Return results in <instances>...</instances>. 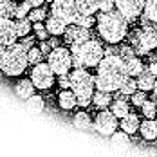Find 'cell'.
<instances>
[{"instance_id":"obj_45","label":"cell","mask_w":157,"mask_h":157,"mask_svg":"<svg viewBox=\"0 0 157 157\" xmlns=\"http://www.w3.org/2000/svg\"><path fill=\"white\" fill-rule=\"evenodd\" d=\"M25 2H27V4H31L33 7H38V6H42V2H44V0H25Z\"/></svg>"},{"instance_id":"obj_13","label":"cell","mask_w":157,"mask_h":157,"mask_svg":"<svg viewBox=\"0 0 157 157\" xmlns=\"http://www.w3.org/2000/svg\"><path fill=\"white\" fill-rule=\"evenodd\" d=\"M90 29L79 25V24H69L67 25V31H65V40L72 45V44H81V42H87L90 40Z\"/></svg>"},{"instance_id":"obj_44","label":"cell","mask_w":157,"mask_h":157,"mask_svg":"<svg viewBox=\"0 0 157 157\" xmlns=\"http://www.w3.org/2000/svg\"><path fill=\"white\" fill-rule=\"evenodd\" d=\"M47 40H49V44H51V47L52 49L60 47V40H58V36H52V38H47Z\"/></svg>"},{"instance_id":"obj_40","label":"cell","mask_w":157,"mask_h":157,"mask_svg":"<svg viewBox=\"0 0 157 157\" xmlns=\"http://www.w3.org/2000/svg\"><path fill=\"white\" fill-rule=\"evenodd\" d=\"M18 44L25 49V51H29L31 47H34V38L29 36V34H27V36H22V40H18Z\"/></svg>"},{"instance_id":"obj_47","label":"cell","mask_w":157,"mask_h":157,"mask_svg":"<svg viewBox=\"0 0 157 157\" xmlns=\"http://www.w3.org/2000/svg\"><path fill=\"white\" fill-rule=\"evenodd\" d=\"M47 2H51V4H52V2H54V0H47Z\"/></svg>"},{"instance_id":"obj_33","label":"cell","mask_w":157,"mask_h":157,"mask_svg":"<svg viewBox=\"0 0 157 157\" xmlns=\"http://www.w3.org/2000/svg\"><path fill=\"white\" fill-rule=\"evenodd\" d=\"M25 101H27V107H29V109H33V110H38V112H40V110L44 109V107H45L44 99H42L40 96H34V94H33L31 98H27Z\"/></svg>"},{"instance_id":"obj_32","label":"cell","mask_w":157,"mask_h":157,"mask_svg":"<svg viewBox=\"0 0 157 157\" xmlns=\"http://www.w3.org/2000/svg\"><path fill=\"white\" fill-rule=\"evenodd\" d=\"M45 16H47V9H44V7H40V6H38V7L31 9V13H29V16H27V18H29L33 24H34V22H42Z\"/></svg>"},{"instance_id":"obj_8","label":"cell","mask_w":157,"mask_h":157,"mask_svg":"<svg viewBox=\"0 0 157 157\" xmlns=\"http://www.w3.org/2000/svg\"><path fill=\"white\" fill-rule=\"evenodd\" d=\"M51 15L67 24H76L79 18L76 0H54L51 4Z\"/></svg>"},{"instance_id":"obj_38","label":"cell","mask_w":157,"mask_h":157,"mask_svg":"<svg viewBox=\"0 0 157 157\" xmlns=\"http://www.w3.org/2000/svg\"><path fill=\"white\" fill-rule=\"evenodd\" d=\"M128 136H130V134H126L125 130H123L121 134L114 132V134H112V141L116 143V144H128Z\"/></svg>"},{"instance_id":"obj_3","label":"cell","mask_w":157,"mask_h":157,"mask_svg":"<svg viewBox=\"0 0 157 157\" xmlns=\"http://www.w3.org/2000/svg\"><path fill=\"white\" fill-rule=\"evenodd\" d=\"M29 65L27 51L18 42L9 47L0 49V71L7 76H20Z\"/></svg>"},{"instance_id":"obj_43","label":"cell","mask_w":157,"mask_h":157,"mask_svg":"<svg viewBox=\"0 0 157 157\" xmlns=\"http://www.w3.org/2000/svg\"><path fill=\"white\" fill-rule=\"evenodd\" d=\"M148 69H150V71H152V72H154V74L157 76V58H155V56H152V60H150V65H148Z\"/></svg>"},{"instance_id":"obj_1","label":"cell","mask_w":157,"mask_h":157,"mask_svg":"<svg viewBox=\"0 0 157 157\" xmlns=\"http://www.w3.org/2000/svg\"><path fill=\"white\" fill-rule=\"evenodd\" d=\"M126 78L125 62L117 54H107L98 63V74H96V87L99 90L116 92L119 90L123 79Z\"/></svg>"},{"instance_id":"obj_24","label":"cell","mask_w":157,"mask_h":157,"mask_svg":"<svg viewBox=\"0 0 157 157\" xmlns=\"http://www.w3.org/2000/svg\"><path fill=\"white\" fill-rule=\"evenodd\" d=\"M72 123H74V126L79 128V130H89L90 126H94L92 119H90V116H89L87 112H78V114L74 116Z\"/></svg>"},{"instance_id":"obj_9","label":"cell","mask_w":157,"mask_h":157,"mask_svg":"<svg viewBox=\"0 0 157 157\" xmlns=\"http://www.w3.org/2000/svg\"><path fill=\"white\" fill-rule=\"evenodd\" d=\"M31 79L36 89L45 90L49 87H52V83H54V71L51 69L49 63L40 62V63H36V65H33Z\"/></svg>"},{"instance_id":"obj_26","label":"cell","mask_w":157,"mask_h":157,"mask_svg":"<svg viewBox=\"0 0 157 157\" xmlns=\"http://www.w3.org/2000/svg\"><path fill=\"white\" fill-rule=\"evenodd\" d=\"M143 15H144V18H146L148 22L157 24V0H146V2H144Z\"/></svg>"},{"instance_id":"obj_29","label":"cell","mask_w":157,"mask_h":157,"mask_svg":"<svg viewBox=\"0 0 157 157\" xmlns=\"http://www.w3.org/2000/svg\"><path fill=\"white\" fill-rule=\"evenodd\" d=\"M141 109H143V114L146 116V119H154V117L157 116V103L154 101V99H152V101L146 99V101L143 103Z\"/></svg>"},{"instance_id":"obj_37","label":"cell","mask_w":157,"mask_h":157,"mask_svg":"<svg viewBox=\"0 0 157 157\" xmlns=\"http://www.w3.org/2000/svg\"><path fill=\"white\" fill-rule=\"evenodd\" d=\"M146 99H148V98H146V94H144V90H141V89L136 90V92L132 94V103H134L136 107H143V103H144Z\"/></svg>"},{"instance_id":"obj_10","label":"cell","mask_w":157,"mask_h":157,"mask_svg":"<svg viewBox=\"0 0 157 157\" xmlns=\"http://www.w3.org/2000/svg\"><path fill=\"white\" fill-rule=\"evenodd\" d=\"M94 128L101 136H112L117 128V116L112 110L101 109V112H98L94 119Z\"/></svg>"},{"instance_id":"obj_42","label":"cell","mask_w":157,"mask_h":157,"mask_svg":"<svg viewBox=\"0 0 157 157\" xmlns=\"http://www.w3.org/2000/svg\"><path fill=\"white\" fill-rule=\"evenodd\" d=\"M40 49H42V52L47 56L49 52L52 51V47H51V44H49V40H42V44H40Z\"/></svg>"},{"instance_id":"obj_41","label":"cell","mask_w":157,"mask_h":157,"mask_svg":"<svg viewBox=\"0 0 157 157\" xmlns=\"http://www.w3.org/2000/svg\"><path fill=\"white\" fill-rule=\"evenodd\" d=\"M60 85H62L63 89H71V72L60 76Z\"/></svg>"},{"instance_id":"obj_28","label":"cell","mask_w":157,"mask_h":157,"mask_svg":"<svg viewBox=\"0 0 157 157\" xmlns=\"http://www.w3.org/2000/svg\"><path fill=\"white\" fill-rule=\"evenodd\" d=\"M15 25H16V33H18V38L22 36H27L33 29V22L29 18H16L15 20Z\"/></svg>"},{"instance_id":"obj_31","label":"cell","mask_w":157,"mask_h":157,"mask_svg":"<svg viewBox=\"0 0 157 157\" xmlns=\"http://www.w3.org/2000/svg\"><path fill=\"white\" fill-rule=\"evenodd\" d=\"M31 4H27L25 0H22L18 6H16V13H15V16L16 18H27L29 16V13H31Z\"/></svg>"},{"instance_id":"obj_22","label":"cell","mask_w":157,"mask_h":157,"mask_svg":"<svg viewBox=\"0 0 157 157\" xmlns=\"http://www.w3.org/2000/svg\"><path fill=\"white\" fill-rule=\"evenodd\" d=\"M110 110H112L117 117H125L126 114L130 112V107H128V103H126L125 98L119 94V98H117V99H114V103H112Z\"/></svg>"},{"instance_id":"obj_11","label":"cell","mask_w":157,"mask_h":157,"mask_svg":"<svg viewBox=\"0 0 157 157\" xmlns=\"http://www.w3.org/2000/svg\"><path fill=\"white\" fill-rule=\"evenodd\" d=\"M16 40H18V33H16L15 22L11 18H2L0 20V49L16 44Z\"/></svg>"},{"instance_id":"obj_18","label":"cell","mask_w":157,"mask_h":157,"mask_svg":"<svg viewBox=\"0 0 157 157\" xmlns=\"http://www.w3.org/2000/svg\"><path fill=\"white\" fill-rule=\"evenodd\" d=\"M121 128L125 130L126 134H134V132H137L139 130V126H141V123H139V117L136 116V114H126L125 117H121Z\"/></svg>"},{"instance_id":"obj_46","label":"cell","mask_w":157,"mask_h":157,"mask_svg":"<svg viewBox=\"0 0 157 157\" xmlns=\"http://www.w3.org/2000/svg\"><path fill=\"white\" fill-rule=\"evenodd\" d=\"M154 96H157V79H155V85H154Z\"/></svg>"},{"instance_id":"obj_27","label":"cell","mask_w":157,"mask_h":157,"mask_svg":"<svg viewBox=\"0 0 157 157\" xmlns=\"http://www.w3.org/2000/svg\"><path fill=\"white\" fill-rule=\"evenodd\" d=\"M136 90H137V81L132 78V76L126 74V78L123 79V83H121V87H119V94L121 96H132Z\"/></svg>"},{"instance_id":"obj_30","label":"cell","mask_w":157,"mask_h":157,"mask_svg":"<svg viewBox=\"0 0 157 157\" xmlns=\"http://www.w3.org/2000/svg\"><path fill=\"white\" fill-rule=\"evenodd\" d=\"M44 56H45V54L42 52V49L31 47L29 51H27V60H29V65H36V63H40Z\"/></svg>"},{"instance_id":"obj_21","label":"cell","mask_w":157,"mask_h":157,"mask_svg":"<svg viewBox=\"0 0 157 157\" xmlns=\"http://www.w3.org/2000/svg\"><path fill=\"white\" fill-rule=\"evenodd\" d=\"M112 92H107V90H99L98 89V92H94L92 96V103H94L98 109H107L109 105H112Z\"/></svg>"},{"instance_id":"obj_17","label":"cell","mask_w":157,"mask_h":157,"mask_svg":"<svg viewBox=\"0 0 157 157\" xmlns=\"http://www.w3.org/2000/svg\"><path fill=\"white\" fill-rule=\"evenodd\" d=\"M34 83H33V79H20L18 83H16L15 87V92L16 96H20L22 99H27V98H31L34 94Z\"/></svg>"},{"instance_id":"obj_12","label":"cell","mask_w":157,"mask_h":157,"mask_svg":"<svg viewBox=\"0 0 157 157\" xmlns=\"http://www.w3.org/2000/svg\"><path fill=\"white\" fill-rule=\"evenodd\" d=\"M144 2L146 0H116V9L123 13L128 20H134L143 13Z\"/></svg>"},{"instance_id":"obj_36","label":"cell","mask_w":157,"mask_h":157,"mask_svg":"<svg viewBox=\"0 0 157 157\" xmlns=\"http://www.w3.org/2000/svg\"><path fill=\"white\" fill-rule=\"evenodd\" d=\"M96 22H98V18H94V15H90V16H83V15H79V18H78V22H76V24L83 25V27H87V29H90V27L94 25Z\"/></svg>"},{"instance_id":"obj_16","label":"cell","mask_w":157,"mask_h":157,"mask_svg":"<svg viewBox=\"0 0 157 157\" xmlns=\"http://www.w3.org/2000/svg\"><path fill=\"white\" fill-rule=\"evenodd\" d=\"M67 25H69L67 22H63V20H60V18H56V16H52V15L45 22V27H47L49 34H52V36H62V34H65Z\"/></svg>"},{"instance_id":"obj_39","label":"cell","mask_w":157,"mask_h":157,"mask_svg":"<svg viewBox=\"0 0 157 157\" xmlns=\"http://www.w3.org/2000/svg\"><path fill=\"white\" fill-rule=\"evenodd\" d=\"M114 6H116V0H99V11H101V13L112 11Z\"/></svg>"},{"instance_id":"obj_20","label":"cell","mask_w":157,"mask_h":157,"mask_svg":"<svg viewBox=\"0 0 157 157\" xmlns=\"http://www.w3.org/2000/svg\"><path fill=\"white\" fill-rule=\"evenodd\" d=\"M139 132H141L143 137L148 139V141L157 139V121H154V119H146V121H143L141 126H139Z\"/></svg>"},{"instance_id":"obj_6","label":"cell","mask_w":157,"mask_h":157,"mask_svg":"<svg viewBox=\"0 0 157 157\" xmlns=\"http://www.w3.org/2000/svg\"><path fill=\"white\" fill-rule=\"evenodd\" d=\"M152 24H144L143 29L132 34V45L136 49V52H139V54L150 52L152 49L157 47V27Z\"/></svg>"},{"instance_id":"obj_34","label":"cell","mask_w":157,"mask_h":157,"mask_svg":"<svg viewBox=\"0 0 157 157\" xmlns=\"http://www.w3.org/2000/svg\"><path fill=\"white\" fill-rule=\"evenodd\" d=\"M33 29H34V34H36V38L42 42V40H47L49 36V31L45 25H42V22H34L33 24Z\"/></svg>"},{"instance_id":"obj_23","label":"cell","mask_w":157,"mask_h":157,"mask_svg":"<svg viewBox=\"0 0 157 157\" xmlns=\"http://www.w3.org/2000/svg\"><path fill=\"white\" fill-rule=\"evenodd\" d=\"M125 67H126V74H128V76H139L143 71H144L143 62L137 56H134V58H130L128 62H125Z\"/></svg>"},{"instance_id":"obj_35","label":"cell","mask_w":157,"mask_h":157,"mask_svg":"<svg viewBox=\"0 0 157 157\" xmlns=\"http://www.w3.org/2000/svg\"><path fill=\"white\" fill-rule=\"evenodd\" d=\"M123 62H128L130 58H134L136 56V49H134V45H123V47L119 49V54H117Z\"/></svg>"},{"instance_id":"obj_15","label":"cell","mask_w":157,"mask_h":157,"mask_svg":"<svg viewBox=\"0 0 157 157\" xmlns=\"http://www.w3.org/2000/svg\"><path fill=\"white\" fill-rule=\"evenodd\" d=\"M58 103L63 110H72L78 105V98L72 92V89H63L60 96H58Z\"/></svg>"},{"instance_id":"obj_14","label":"cell","mask_w":157,"mask_h":157,"mask_svg":"<svg viewBox=\"0 0 157 157\" xmlns=\"http://www.w3.org/2000/svg\"><path fill=\"white\" fill-rule=\"evenodd\" d=\"M155 74L148 69V67H144V71H143L141 74L137 76V89H141L144 92H148V90H154V85H155Z\"/></svg>"},{"instance_id":"obj_5","label":"cell","mask_w":157,"mask_h":157,"mask_svg":"<svg viewBox=\"0 0 157 157\" xmlns=\"http://www.w3.org/2000/svg\"><path fill=\"white\" fill-rule=\"evenodd\" d=\"M96 79L85 71V67H74L71 72V89L78 98L79 107H89L92 103Z\"/></svg>"},{"instance_id":"obj_25","label":"cell","mask_w":157,"mask_h":157,"mask_svg":"<svg viewBox=\"0 0 157 157\" xmlns=\"http://www.w3.org/2000/svg\"><path fill=\"white\" fill-rule=\"evenodd\" d=\"M16 4L15 0H0V20L2 18H11L16 13Z\"/></svg>"},{"instance_id":"obj_7","label":"cell","mask_w":157,"mask_h":157,"mask_svg":"<svg viewBox=\"0 0 157 157\" xmlns=\"http://www.w3.org/2000/svg\"><path fill=\"white\" fill-rule=\"evenodd\" d=\"M47 63L51 65V69L54 71L56 76L69 74L71 69L74 67V63H72V52L67 51V49H63V47L52 49L47 54Z\"/></svg>"},{"instance_id":"obj_4","label":"cell","mask_w":157,"mask_h":157,"mask_svg":"<svg viewBox=\"0 0 157 157\" xmlns=\"http://www.w3.org/2000/svg\"><path fill=\"white\" fill-rule=\"evenodd\" d=\"M71 52H72L74 67H98V63L105 56L103 45L92 38L87 42H81V44H72Z\"/></svg>"},{"instance_id":"obj_2","label":"cell","mask_w":157,"mask_h":157,"mask_svg":"<svg viewBox=\"0 0 157 157\" xmlns=\"http://www.w3.org/2000/svg\"><path fill=\"white\" fill-rule=\"evenodd\" d=\"M98 33L99 36L110 44V45H116L119 44L121 40H125L126 33H128V18L123 13H119L117 9L114 11H107V13H101L98 16Z\"/></svg>"},{"instance_id":"obj_19","label":"cell","mask_w":157,"mask_h":157,"mask_svg":"<svg viewBox=\"0 0 157 157\" xmlns=\"http://www.w3.org/2000/svg\"><path fill=\"white\" fill-rule=\"evenodd\" d=\"M76 6H78L79 15L90 16L99 9V0H76Z\"/></svg>"}]
</instances>
